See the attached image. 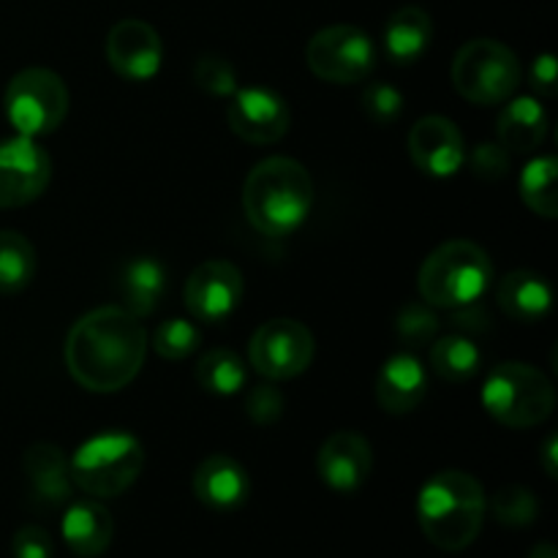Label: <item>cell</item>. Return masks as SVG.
<instances>
[{"label":"cell","instance_id":"cell-30","mask_svg":"<svg viewBox=\"0 0 558 558\" xmlns=\"http://www.w3.org/2000/svg\"><path fill=\"white\" fill-rule=\"evenodd\" d=\"M490 510H494V518L501 526L526 529L537 521L539 501L537 496L529 488H523V485H505V488H499L494 494Z\"/></svg>","mask_w":558,"mask_h":558},{"label":"cell","instance_id":"cell-4","mask_svg":"<svg viewBox=\"0 0 558 558\" xmlns=\"http://www.w3.org/2000/svg\"><path fill=\"white\" fill-rule=\"evenodd\" d=\"M494 283V262L472 240H447L430 251L417 276L420 300L434 308L477 303Z\"/></svg>","mask_w":558,"mask_h":558},{"label":"cell","instance_id":"cell-40","mask_svg":"<svg viewBox=\"0 0 558 558\" xmlns=\"http://www.w3.org/2000/svg\"><path fill=\"white\" fill-rule=\"evenodd\" d=\"M529 558H558V554L550 543H539V545H534Z\"/></svg>","mask_w":558,"mask_h":558},{"label":"cell","instance_id":"cell-31","mask_svg":"<svg viewBox=\"0 0 558 558\" xmlns=\"http://www.w3.org/2000/svg\"><path fill=\"white\" fill-rule=\"evenodd\" d=\"M202 332L194 322L189 319H167L163 325H158L156 336H153V349L158 352V357L163 360H185L199 349Z\"/></svg>","mask_w":558,"mask_h":558},{"label":"cell","instance_id":"cell-8","mask_svg":"<svg viewBox=\"0 0 558 558\" xmlns=\"http://www.w3.org/2000/svg\"><path fill=\"white\" fill-rule=\"evenodd\" d=\"M3 107L16 134L36 140L60 129L69 114V90L54 71L25 69L5 87Z\"/></svg>","mask_w":558,"mask_h":558},{"label":"cell","instance_id":"cell-6","mask_svg":"<svg viewBox=\"0 0 558 558\" xmlns=\"http://www.w3.org/2000/svg\"><path fill=\"white\" fill-rule=\"evenodd\" d=\"M483 407L496 423L526 430L554 414L556 392L548 376L529 363H501L488 374Z\"/></svg>","mask_w":558,"mask_h":558},{"label":"cell","instance_id":"cell-35","mask_svg":"<svg viewBox=\"0 0 558 558\" xmlns=\"http://www.w3.org/2000/svg\"><path fill=\"white\" fill-rule=\"evenodd\" d=\"M466 161L472 172L483 180H501L510 172V150L499 142H480L472 156L466 153Z\"/></svg>","mask_w":558,"mask_h":558},{"label":"cell","instance_id":"cell-18","mask_svg":"<svg viewBox=\"0 0 558 558\" xmlns=\"http://www.w3.org/2000/svg\"><path fill=\"white\" fill-rule=\"evenodd\" d=\"M428 396V374L414 354H392L376 376V401L387 414H409Z\"/></svg>","mask_w":558,"mask_h":558},{"label":"cell","instance_id":"cell-17","mask_svg":"<svg viewBox=\"0 0 558 558\" xmlns=\"http://www.w3.org/2000/svg\"><path fill=\"white\" fill-rule=\"evenodd\" d=\"M194 496L216 512H232L248 501L251 477L234 458L210 456L196 466L191 480Z\"/></svg>","mask_w":558,"mask_h":558},{"label":"cell","instance_id":"cell-13","mask_svg":"<svg viewBox=\"0 0 558 558\" xmlns=\"http://www.w3.org/2000/svg\"><path fill=\"white\" fill-rule=\"evenodd\" d=\"M227 120L232 134H238L248 145H276L287 136L292 109L276 90L243 87V90H234Z\"/></svg>","mask_w":558,"mask_h":558},{"label":"cell","instance_id":"cell-29","mask_svg":"<svg viewBox=\"0 0 558 558\" xmlns=\"http://www.w3.org/2000/svg\"><path fill=\"white\" fill-rule=\"evenodd\" d=\"M439 314L434 311V305H428L425 300H414L407 303L396 316V336L403 347L417 349L428 347L439 336Z\"/></svg>","mask_w":558,"mask_h":558},{"label":"cell","instance_id":"cell-10","mask_svg":"<svg viewBox=\"0 0 558 558\" xmlns=\"http://www.w3.org/2000/svg\"><path fill=\"white\" fill-rule=\"evenodd\" d=\"M314 352V336L298 319L265 322L248 343L251 365L267 381H287L305 374Z\"/></svg>","mask_w":558,"mask_h":558},{"label":"cell","instance_id":"cell-23","mask_svg":"<svg viewBox=\"0 0 558 558\" xmlns=\"http://www.w3.org/2000/svg\"><path fill=\"white\" fill-rule=\"evenodd\" d=\"M496 134H499V145L510 153H534L543 147L548 136V114L543 104L532 96L507 101L496 123Z\"/></svg>","mask_w":558,"mask_h":558},{"label":"cell","instance_id":"cell-20","mask_svg":"<svg viewBox=\"0 0 558 558\" xmlns=\"http://www.w3.org/2000/svg\"><path fill=\"white\" fill-rule=\"evenodd\" d=\"M496 303L507 319L534 325L545 319L554 305V289L548 278L534 270H512L496 283Z\"/></svg>","mask_w":558,"mask_h":558},{"label":"cell","instance_id":"cell-15","mask_svg":"<svg viewBox=\"0 0 558 558\" xmlns=\"http://www.w3.org/2000/svg\"><path fill=\"white\" fill-rule=\"evenodd\" d=\"M374 452L368 439L357 430H336L316 456V472L322 483L336 494H357L371 477Z\"/></svg>","mask_w":558,"mask_h":558},{"label":"cell","instance_id":"cell-1","mask_svg":"<svg viewBox=\"0 0 558 558\" xmlns=\"http://www.w3.org/2000/svg\"><path fill=\"white\" fill-rule=\"evenodd\" d=\"M147 330L123 305H104L74 322L65 338V365L80 387L118 392L145 365Z\"/></svg>","mask_w":558,"mask_h":558},{"label":"cell","instance_id":"cell-22","mask_svg":"<svg viewBox=\"0 0 558 558\" xmlns=\"http://www.w3.org/2000/svg\"><path fill=\"white\" fill-rule=\"evenodd\" d=\"M434 20L420 5H401L385 22V54L396 65H412L428 52Z\"/></svg>","mask_w":558,"mask_h":558},{"label":"cell","instance_id":"cell-32","mask_svg":"<svg viewBox=\"0 0 558 558\" xmlns=\"http://www.w3.org/2000/svg\"><path fill=\"white\" fill-rule=\"evenodd\" d=\"M363 112L371 123L376 125H390L401 118L403 112V96L398 87H392L390 82H368L363 90Z\"/></svg>","mask_w":558,"mask_h":558},{"label":"cell","instance_id":"cell-34","mask_svg":"<svg viewBox=\"0 0 558 558\" xmlns=\"http://www.w3.org/2000/svg\"><path fill=\"white\" fill-rule=\"evenodd\" d=\"M283 409H287V401H283L281 390L267 379L251 387L248 396H245V414H248L256 425L278 423V420L283 417Z\"/></svg>","mask_w":558,"mask_h":558},{"label":"cell","instance_id":"cell-14","mask_svg":"<svg viewBox=\"0 0 558 558\" xmlns=\"http://www.w3.org/2000/svg\"><path fill=\"white\" fill-rule=\"evenodd\" d=\"M409 156L420 172L430 178H450L466 163V142L450 118L428 114L409 131Z\"/></svg>","mask_w":558,"mask_h":558},{"label":"cell","instance_id":"cell-33","mask_svg":"<svg viewBox=\"0 0 558 558\" xmlns=\"http://www.w3.org/2000/svg\"><path fill=\"white\" fill-rule=\"evenodd\" d=\"M194 82L213 96H232L238 90V71L221 54H202L194 63Z\"/></svg>","mask_w":558,"mask_h":558},{"label":"cell","instance_id":"cell-27","mask_svg":"<svg viewBox=\"0 0 558 558\" xmlns=\"http://www.w3.org/2000/svg\"><path fill=\"white\" fill-rule=\"evenodd\" d=\"M196 385L210 396H234L245 387L248 371L232 349H210L205 357L196 363Z\"/></svg>","mask_w":558,"mask_h":558},{"label":"cell","instance_id":"cell-21","mask_svg":"<svg viewBox=\"0 0 558 558\" xmlns=\"http://www.w3.org/2000/svg\"><path fill=\"white\" fill-rule=\"evenodd\" d=\"M114 521L101 501H74L63 515V539L74 556L96 558L109 548Z\"/></svg>","mask_w":558,"mask_h":558},{"label":"cell","instance_id":"cell-12","mask_svg":"<svg viewBox=\"0 0 558 558\" xmlns=\"http://www.w3.org/2000/svg\"><path fill=\"white\" fill-rule=\"evenodd\" d=\"M243 272L227 259H207L185 281V308L194 319L221 325L243 300Z\"/></svg>","mask_w":558,"mask_h":558},{"label":"cell","instance_id":"cell-24","mask_svg":"<svg viewBox=\"0 0 558 558\" xmlns=\"http://www.w3.org/2000/svg\"><path fill=\"white\" fill-rule=\"evenodd\" d=\"M167 292V267L156 256H136L120 272V298L123 308L136 319H145L161 303Z\"/></svg>","mask_w":558,"mask_h":558},{"label":"cell","instance_id":"cell-5","mask_svg":"<svg viewBox=\"0 0 558 558\" xmlns=\"http://www.w3.org/2000/svg\"><path fill=\"white\" fill-rule=\"evenodd\" d=\"M69 466L76 488L96 499H114L129 490L145 469V447L125 430H104L76 447Z\"/></svg>","mask_w":558,"mask_h":558},{"label":"cell","instance_id":"cell-9","mask_svg":"<svg viewBox=\"0 0 558 558\" xmlns=\"http://www.w3.org/2000/svg\"><path fill=\"white\" fill-rule=\"evenodd\" d=\"M308 69L330 85H354L376 69V44L363 27L330 25L314 33L305 47Z\"/></svg>","mask_w":558,"mask_h":558},{"label":"cell","instance_id":"cell-3","mask_svg":"<svg viewBox=\"0 0 558 558\" xmlns=\"http://www.w3.org/2000/svg\"><path fill=\"white\" fill-rule=\"evenodd\" d=\"M488 499L477 477L458 469L434 474L417 499V521L425 539L447 554L466 550L480 537Z\"/></svg>","mask_w":558,"mask_h":558},{"label":"cell","instance_id":"cell-26","mask_svg":"<svg viewBox=\"0 0 558 558\" xmlns=\"http://www.w3.org/2000/svg\"><path fill=\"white\" fill-rule=\"evenodd\" d=\"M36 248L25 234L0 229V294H16L36 278Z\"/></svg>","mask_w":558,"mask_h":558},{"label":"cell","instance_id":"cell-37","mask_svg":"<svg viewBox=\"0 0 558 558\" xmlns=\"http://www.w3.org/2000/svg\"><path fill=\"white\" fill-rule=\"evenodd\" d=\"M556 85V58L550 52L539 54L532 63V87L543 96H554Z\"/></svg>","mask_w":558,"mask_h":558},{"label":"cell","instance_id":"cell-7","mask_svg":"<svg viewBox=\"0 0 558 558\" xmlns=\"http://www.w3.org/2000/svg\"><path fill=\"white\" fill-rule=\"evenodd\" d=\"M452 85L466 101L480 107L510 101L521 85L518 54L496 38H474L463 44L452 60Z\"/></svg>","mask_w":558,"mask_h":558},{"label":"cell","instance_id":"cell-25","mask_svg":"<svg viewBox=\"0 0 558 558\" xmlns=\"http://www.w3.org/2000/svg\"><path fill=\"white\" fill-rule=\"evenodd\" d=\"M428 360L436 376H441L445 381H456V385L472 379L483 365V354L469 336L436 338L430 343Z\"/></svg>","mask_w":558,"mask_h":558},{"label":"cell","instance_id":"cell-16","mask_svg":"<svg viewBox=\"0 0 558 558\" xmlns=\"http://www.w3.org/2000/svg\"><path fill=\"white\" fill-rule=\"evenodd\" d=\"M107 58L114 74L131 82H147L158 74L163 44L156 27L142 20H120L107 36Z\"/></svg>","mask_w":558,"mask_h":558},{"label":"cell","instance_id":"cell-36","mask_svg":"<svg viewBox=\"0 0 558 558\" xmlns=\"http://www.w3.org/2000/svg\"><path fill=\"white\" fill-rule=\"evenodd\" d=\"M11 554L14 558H52V537L41 526H22L11 539Z\"/></svg>","mask_w":558,"mask_h":558},{"label":"cell","instance_id":"cell-38","mask_svg":"<svg viewBox=\"0 0 558 558\" xmlns=\"http://www.w3.org/2000/svg\"><path fill=\"white\" fill-rule=\"evenodd\" d=\"M452 325L458 327V330H485V322H488V316H485V311L480 308L477 303H469V305H461V308H452Z\"/></svg>","mask_w":558,"mask_h":558},{"label":"cell","instance_id":"cell-39","mask_svg":"<svg viewBox=\"0 0 558 558\" xmlns=\"http://www.w3.org/2000/svg\"><path fill=\"white\" fill-rule=\"evenodd\" d=\"M558 439L554 434L548 436V439L543 441V447H539V463H543L545 474H548L550 480L558 477Z\"/></svg>","mask_w":558,"mask_h":558},{"label":"cell","instance_id":"cell-28","mask_svg":"<svg viewBox=\"0 0 558 558\" xmlns=\"http://www.w3.org/2000/svg\"><path fill=\"white\" fill-rule=\"evenodd\" d=\"M558 161L554 156H539L526 163L521 174V196L529 210L543 218L558 216Z\"/></svg>","mask_w":558,"mask_h":558},{"label":"cell","instance_id":"cell-19","mask_svg":"<svg viewBox=\"0 0 558 558\" xmlns=\"http://www.w3.org/2000/svg\"><path fill=\"white\" fill-rule=\"evenodd\" d=\"M22 469H25L31 496L41 507H60L71 499V466L65 452L58 445H31L22 456Z\"/></svg>","mask_w":558,"mask_h":558},{"label":"cell","instance_id":"cell-11","mask_svg":"<svg viewBox=\"0 0 558 558\" xmlns=\"http://www.w3.org/2000/svg\"><path fill=\"white\" fill-rule=\"evenodd\" d=\"M52 180L47 150L31 136L0 142V207H22L36 202Z\"/></svg>","mask_w":558,"mask_h":558},{"label":"cell","instance_id":"cell-2","mask_svg":"<svg viewBox=\"0 0 558 558\" xmlns=\"http://www.w3.org/2000/svg\"><path fill=\"white\" fill-rule=\"evenodd\" d=\"M314 205V180L308 169L287 156L256 163L243 185V210L256 232L287 238L300 229Z\"/></svg>","mask_w":558,"mask_h":558}]
</instances>
